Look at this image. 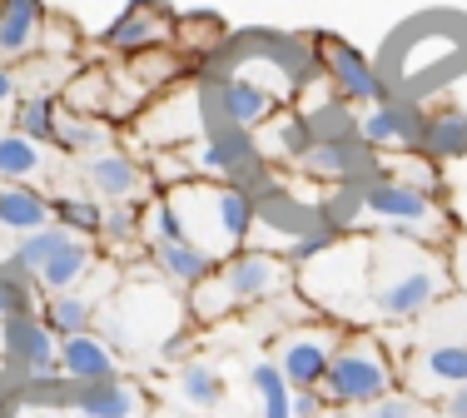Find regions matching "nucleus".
I'll use <instances>...</instances> for the list:
<instances>
[{"label": "nucleus", "instance_id": "obj_1", "mask_svg": "<svg viewBox=\"0 0 467 418\" xmlns=\"http://www.w3.org/2000/svg\"><path fill=\"white\" fill-rule=\"evenodd\" d=\"M458 294L452 255L403 235L368 239V319L373 324H418L432 304Z\"/></svg>", "mask_w": 467, "mask_h": 418}, {"label": "nucleus", "instance_id": "obj_2", "mask_svg": "<svg viewBox=\"0 0 467 418\" xmlns=\"http://www.w3.org/2000/svg\"><path fill=\"white\" fill-rule=\"evenodd\" d=\"M298 289V269L288 264V255H269V249H234L229 259H219L204 279L189 289V324L209 329L224 324L229 314L259 309V304L288 299Z\"/></svg>", "mask_w": 467, "mask_h": 418}, {"label": "nucleus", "instance_id": "obj_3", "mask_svg": "<svg viewBox=\"0 0 467 418\" xmlns=\"http://www.w3.org/2000/svg\"><path fill=\"white\" fill-rule=\"evenodd\" d=\"M184 219V239L199 245L204 255L229 259L234 249L254 245V225H259V200L244 184H214V180H184L164 190Z\"/></svg>", "mask_w": 467, "mask_h": 418}, {"label": "nucleus", "instance_id": "obj_4", "mask_svg": "<svg viewBox=\"0 0 467 418\" xmlns=\"http://www.w3.org/2000/svg\"><path fill=\"white\" fill-rule=\"evenodd\" d=\"M403 389V373H398V359L388 349V339L378 329H343L338 349H333V364L318 383L328 409H363V403H378L388 393Z\"/></svg>", "mask_w": 467, "mask_h": 418}, {"label": "nucleus", "instance_id": "obj_5", "mask_svg": "<svg viewBox=\"0 0 467 418\" xmlns=\"http://www.w3.org/2000/svg\"><path fill=\"white\" fill-rule=\"evenodd\" d=\"M358 200H363V219L378 225L383 235H403V239H422V245H448L452 235V219L442 200L413 190V184L393 180V174H378V180L358 184Z\"/></svg>", "mask_w": 467, "mask_h": 418}, {"label": "nucleus", "instance_id": "obj_6", "mask_svg": "<svg viewBox=\"0 0 467 418\" xmlns=\"http://www.w3.org/2000/svg\"><path fill=\"white\" fill-rule=\"evenodd\" d=\"M174 155L184 160L189 180L244 184V190H254V200H259V190L269 184V155H264V145H259V135H254V130L214 125V130H204L199 140L180 145Z\"/></svg>", "mask_w": 467, "mask_h": 418}, {"label": "nucleus", "instance_id": "obj_7", "mask_svg": "<svg viewBox=\"0 0 467 418\" xmlns=\"http://www.w3.org/2000/svg\"><path fill=\"white\" fill-rule=\"evenodd\" d=\"M10 264H20L40 284V294H65V289H80L99 269V249L95 239L70 235L65 225H46L10 245Z\"/></svg>", "mask_w": 467, "mask_h": 418}, {"label": "nucleus", "instance_id": "obj_8", "mask_svg": "<svg viewBox=\"0 0 467 418\" xmlns=\"http://www.w3.org/2000/svg\"><path fill=\"white\" fill-rule=\"evenodd\" d=\"M130 130H135L140 145H154V150H180V145H189V140H199L204 130H214L204 80L160 90L135 120H130Z\"/></svg>", "mask_w": 467, "mask_h": 418}, {"label": "nucleus", "instance_id": "obj_9", "mask_svg": "<svg viewBox=\"0 0 467 418\" xmlns=\"http://www.w3.org/2000/svg\"><path fill=\"white\" fill-rule=\"evenodd\" d=\"M174 26H180V16H174L170 0H130L99 30L95 50L105 60H130V55H144V50H164V46H174Z\"/></svg>", "mask_w": 467, "mask_h": 418}, {"label": "nucleus", "instance_id": "obj_10", "mask_svg": "<svg viewBox=\"0 0 467 418\" xmlns=\"http://www.w3.org/2000/svg\"><path fill=\"white\" fill-rule=\"evenodd\" d=\"M308 50H314V65L324 70V80L333 85V95H338L343 105H378V100H388V85H383V75L373 70V60L363 50H353L343 36H333V30H314V36H308Z\"/></svg>", "mask_w": 467, "mask_h": 418}, {"label": "nucleus", "instance_id": "obj_11", "mask_svg": "<svg viewBox=\"0 0 467 418\" xmlns=\"http://www.w3.org/2000/svg\"><path fill=\"white\" fill-rule=\"evenodd\" d=\"M0 359H5V369L20 373L26 389H55V383H65L60 379V339L40 324V314L0 324Z\"/></svg>", "mask_w": 467, "mask_h": 418}, {"label": "nucleus", "instance_id": "obj_12", "mask_svg": "<svg viewBox=\"0 0 467 418\" xmlns=\"http://www.w3.org/2000/svg\"><path fill=\"white\" fill-rule=\"evenodd\" d=\"M199 80H204L209 120H214V125L254 130V125H264V120H274V115L284 110L279 95H274L264 80H254V75L224 70V75H199Z\"/></svg>", "mask_w": 467, "mask_h": 418}, {"label": "nucleus", "instance_id": "obj_13", "mask_svg": "<svg viewBox=\"0 0 467 418\" xmlns=\"http://www.w3.org/2000/svg\"><path fill=\"white\" fill-rule=\"evenodd\" d=\"M338 339H343V324H333V319H308V324H298L294 334H284L279 344H274L269 359L284 369L288 389H318L328 364H333Z\"/></svg>", "mask_w": 467, "mask_h": 418}, {"label": "nucleus", "instance_id": "obj_14", "mask_svg": "<svg viewBox=\"0 0 467 418\" xmlns=\"http://www.w3.org/2000/svg\"><path fill=\"white\" fill-rule=\"evenodd\" d=\"M60 403L70 418H150L154 393L135 373H115L95 383H60Z\"/></svg>", "mask_w": 467, "mask_h": 418}, {"label": "nucleus", "instance_id": "obj_15", "mask_svg": "<svg viewBox=\"0 0 467 418\" xmlns=\"http://www.w3.org/2000/svg\"><path fill=\"white\" fill-rule=\"evenodd\" d=\"M358 140L373 155H418L422 140H428V115H422L418 105L388 95V100H378V105H363Z\"/></svg>", "mask_w": 467, "mask_h": 418}, {"label": "nucleus", "instance_id": "obj_16", "mask_svg": "<svg viewBox=\"0 0 467 418\" xmlns=\"http://www.w3.org/2000/svg\"><path fill=\"white\" fill-rule=\"evenodd\" d=\"M80 184L95 194L99 204H125V200H150V194H154L150 170H144L130 150H119V145H109V150H99V155L80 160Z\"/></svg>", "mask_w": 467, "mask_h": 418}, {"label": "nucleus", "instance_id": "obj_17", "mask_svg": "<svg viewBox=\"0 0 467 418\" xmlns=\"http://www.w3.org/2000/svg\"><path fill=\"white\" fill-rule=\"evenodd\" d=\"M398 373L408 393H418L422 403H438L442 393L467 383V344H422L398 364Z\"/></svg>", "mask_w": 467, "mask_h": 418}, {"label": "nucleus", "instance_id": "obj_18", "mask_svg": "<svg viewBox=\"0 0 467 418\" xmlns=\"http://www.w3.org/2000/svg\"><path fill=\"white\" fill-rule=\"evenodd\" d=\"M46 20H50L46 0H0V60L26 65L30 55H40Z\"/></svg>", "mask_w": 467, "mask_h": 418}, {"label": "nucleus", "instance_id": "obj_19", "mask_svg": "<svg viewBox=\"0 0 467 418\" xmlns=\"http://www.w3.org/2000/svg\"><path fill=\"white\" fill-rule=\"evenodd\" d=\"M99 309H105V289H95L90 279L80 289H65V294H40V324L50 329L55 339H70V334H90L99 324Z\"/></svg>", "mask_w": 467, "mask_h": 418}, {"label": "nucleus", "instance_id": "obj_20", "mask_svg": "<svg viewBox=\"0 0 467 418\" xmlns=\"http://www.w3.org/2000/svg\"><path fill=\"white\" fill-rule=\"evenodd\" d=\"M115 373H125V369H119V354L105 344L99 329L60 339V379L65 383H95V379H115Z\"/></svg>", "mask_w": 467, "mask_h": 418}, {"label": "nucleus", "instance_id": "obj_21", "mask_svg": "<svg viewBox=\"0 0 467 418\" xmlns=\"http://www.w3.org/2000/svg\"><path fill=\"white\" fill-rule=\"evenodd\" d=\"M55 174V155L16 125H0V184H40Z\"/></svg>", "mask_w": 467, "mask_h": 418}, {"label": "nucleus", "instance_id": "obj_22", "mask_svg": "<svg viewBox=\"0 0 467 418\" xmlns=\"http://www.w3.org/2000/svg\"><path fill=\"white\" fill-rule=\"evenodd\" d=\"M55 225L50 190L40 184H0V235H36V229Z\"/></svg>", "mask_w": 467, "mask_h": 418}, {"label": "nucleus", "instance_id": "obj_23", "mask_svg": "<svg viewBox=\"0 0 467 418\" xmlns=\"http://www.w3.org/2000/svg\"><path fill=\"white\" fill-rule=\"evenodd\" d=\"M144 255H150V269L160 274L170 289H194V284L219 264L214 255H204L199 245H189V239H170V245H144Z\"/></svg>", "mask_w": 467, "mask_h": 418}, {"label": "nucleus", "instance_id": "obj_24", "mask_svg": "<svg viewBox=\"0 0 467 418\" xmlns=\"http://www.w3.org/2000/svg\"><path fill=\"white\" fill-rule=\"evenodd\" d=\"M115 145V125L99 115H85V110H60V130H55V155L65 160H90L99 150Z\"/></svg>", "mask_w": 467, "mask_h": 418}, {"label": "nucleus", "instance_id": "obj_25", "mask_svg": "<svg viewBox=\"0 0 467 418\" xmlns=\"http://www.w3.org/2000/svg\"><path fill=\"white\" fill-rule=\"evenodd\" d=\"M174 389H180V403L194 418H204L209 409H219L229 393L224 373L219 364H209V359H184V364H174Z\"/></svg>", "mask_w": 467, "mask_h": 418}, {"label": "nucleus", "instance_id": "obj_26", "mask_svg": "<svg viewBox=\"0 0 467 418\" xmlns=\"http://www.w3.org/2000/svg\"><path fill=\"white\" fill-rule=\"evenodd\" d=\"M264 155L269 160H284L288 170H294L298 160H304V150L314 145V125H308V115H298V110H279L274 120H264V135H259Z\"/></svg>", "mask_w": 467, "mask_h": 418}, {"label": "nucleus", "instance_id": "obj_27", "mask_svg": "<svg viewBox=\"0 0 467 418\" xmlns=\"http://www.w3.org/2000/svg\"><path fill=\"white\" fill-rule=\"evenodd\" d=\"M60 110H65V100H60L55 90H30V95H20V105H16V115H10V125H16L26 140H36V145L55 150Z\"/></svg>", "mask_w": 467, "mask_h": 418}, {"label": "nucleus", "instance_id": "obj_28", "mask_svg": "<svg viewBox=\"0 0 467 418\" xmlns=\"http://www.w3.org/2000/svg\"><path fill=\"white\" fill-rule=\"evenodd\" d=\"M244 379H249V393L259 399V418H294V389L274 359H254Z\"/></svg>", "mask_w": 467, "mask_h": 418}, {"label": "nucleus", "instance_id": "obj_29", "mask_svg": "<svg viewBox=\"0 0 467 418\" xmlns=\"http://www.w3.org/2000/svg\"><path fill=\"white\" fill-rule=\"evenodd\" d=\"M50 209H55V225H65L70 235L99 239V225H105V204L95 200L90 190H50Z\"/></svg>", "mask_w": 467, "mask_h": 418}, {"label": "nucleus", "instance_id": "obj_30", "mask_svg": "<svg viewBox=\"0 0 467 418\" xmlns=\"http://www.w3.org/2000/svg\"><path fill=\"white\" fill-rule=\"evenodd\" d=\"M99 239H105V255H130V249L144 245V200H125V204H105V225H99Z\"/></svg>", "mask_w": 467, "mask_h": 418}, {"label": "nucleus", "instance_id": "obj_31", "mask_svg": "<svg viewBox=\"0 0 467 418\" xmlns=\"http://www.w3.org/2000/svg\"><path fill=\"white\" fill-rule=\"evenodd\" d=\"M428 160H458L467 155V115L462 110H432L428 115V140H422Z\"/></svg>", "mask_w": 467, "mask_h": 418}, {"label": "nucleus", "instance_id": "obj_32", "mask_svg": "<svg viewBox=\"0 0 467 418\" xmlns=\"http://www.w3.org/2000/svg\"><path fill=\"white\" fill-rule=\"evenodd\" d=\"M40 309V284L30 279L20 264H0V324H10V319H26Z\"/></svg>", "mask_w": 467, "mask_h": 418}, {"label": "nucleus", "instance_id": "obj_33", "mask_svg": "<svg viewBox=\"0 0 467 418\" xmlns=\"http://www.w3.org/2000/svg\"><path fill=\"white\" fill-rule=\"evenodd\" d=\"M324 418H438V409H428L418 393L398 389V393H388V399H378V403H363V409H328Z\"/></svg>", "mask_w": 467, "mask_h": 418}, {"label": "nucleus", "instance_id": "obj_34", "mask_svg": "<svg viewBox=\"0 0 467 418\" xmlns=\"http://www.w3.org/2000/svg\"><path fill=\"white\" fill-rule=\"evenodd\" d=\"M393 160V180H403V184H413V190H422V194H432V200H438L442 194V170H438V160H428L418 150V155H388Z\"/></svg>", "mask_w": 467, "mask_h": 418}, {"label": "nucleus", "instance_id": "obj_35", "mask_svg": "<svg viewBox=\"0 0 467 418\" xmlns=\"http://www.w3.org/2000/svg\"><path fill=\"white\" fill-rule=\"evenodd\" d=\"M10 418H70L60 403V383L55 389H20L10 399Z\"/></svg>", "mask_w": 467, "mask_h": 418}, {"label": "nucleus", "instance_id": "obj_36", "mask_svg": "<svg viewBox=\"0 0 467 418\" xmlns=\"http://www.w3.org/2000/svg\"><path fill=\"white\" fill-rule=\"evenodd\" d=\"M20 95H26V90H20V70H16V65H5V60H0V120H10V115H16Z\"/></svg>", "mask_w": 467, "mask_h": 418}, {"label": "nucleus", "instance_id": "obj_37", "mask_svg": "<svg viewBox=\"0 0 467 418\" xmlns=\"http://www.w3.org/2000/svg\"><path fill=\"white\" fill-rule=\"evenodd\" d=\"M328 403L318 389H294V418H324Z\"/></svg>", "mask_w": 467, "mask_h": 418}, {"label": "nucleus", "instance_id": "obj_38", "mask_svg": "<svg viewBox=\"0 0 467 418\" xmlns=\"http://www.w3.org/2000/svg\"><path fill=\"white\" fill-rule=\"evenodd\" d=\"M438 418H467V383H458L452 393L438 399Z\"/></svg>", "mask_w": 467, "mask_h": 418}, {"label": "nucleus", "instance_id": "obj_39", "mask_svg": "<svg viewBox=\"0 0 467 418\" xmlns=\"http://www.w3.org/2000/svg\"><path fill=\"white\" fill-rule=\"evenodd\" d=\"M452 274H458V289H467V249H462V255H452Z\"/></svg>", "mask_w": 467, "mask_h": 418}, {"label": "nucleus", "instance_id": "obj_40", "mask_svg": "<svg viewBox=\"0 0 467 418\" xmlns=\"http://www.w3.org/2000/svg\"><path fill=\"white\" fill-rule=\"evenodd\" d=\"M0 418H10V399H0Z\"/></svg>", "mask_w": 467, "mask_h": 418}, {"label": "nucleus", "instance_id": "obj_41", "mask_svg": "<svg viewBox=\"0 0 467 418\" xmlns=\"http://www.w3.org/2000/svg\"><path fill=\"white\" fill-rule=\"evenodd\" d=\"M5 259H10V255H0V264H5Z\"/></svg>", "mask_w": 467, "mask_h": 418}, {"label": "nucleus", "instance_id": "obj_42", "mask_svg": "<svg viewBox=\"0 0 467 418\" xmlns=\"http://www.w3.org/2000/svg\"><path fill=\"white\" fill-rule=\"evenodd\" d=\"M204 418H209V413H204Z\"/></svg>", "mask_w": 467, "mask_h": 418}]
</instances>
